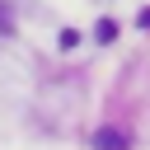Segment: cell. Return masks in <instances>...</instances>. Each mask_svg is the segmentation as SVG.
Segmentation results:
<instances>
[{
    "label": "cell",
    "instance_id": "obj_1",
    "mask_svg": "<svg viewBox=\"0 0 150 150\" xmlns=\"http://www.w3.org/2000/svg\"><path fill=\"white\" fill-rule=\"evenodd\" d=\"M94 150H127V136L117 127H103V131H94Z\"/></svg>",
    "mask_w": 150,
    "mask_h": 150
},
{
    "label": "cell",
    "instance_id": "obj_2",
    "mask_svg": "<svg viewBox=\"0 0 150 150\" xmlns=\"http://www.w3.org/2000/svg\"><path fill=\"white\" fill-rule=\"evenodd\" d=\"M112 33H117V23H108V19H103V23H98V42H112Z\"/></svg>",
    "mask_w": 150,
    "mask_h": 150
}]
</instances>
